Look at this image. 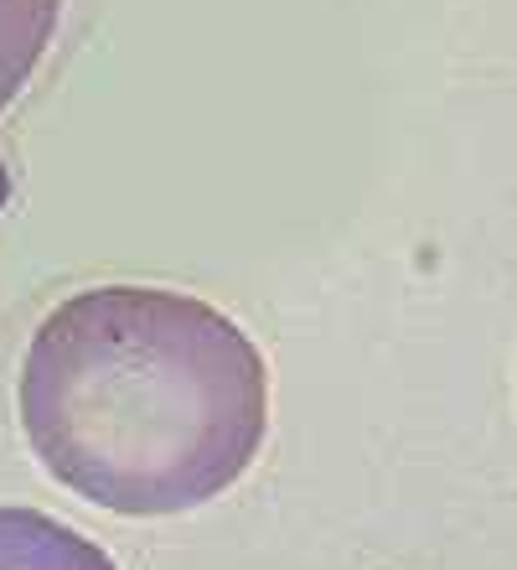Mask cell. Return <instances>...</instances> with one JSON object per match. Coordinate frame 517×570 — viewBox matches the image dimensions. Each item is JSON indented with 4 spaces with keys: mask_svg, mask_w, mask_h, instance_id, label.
<instances>
[{
    "mask_svg": "<svg viewBox=\"0 0 517 570\" xmlns=\"http://www.w3.org/2000/svg\"><path fill=\"white\" fill-rule=\"evenodd\" d=\"M21 431L73 498L171 519L222 498L269 431V368L212 301L166 285H89L37 322Z\"/></svg>",
    "mask_w": 517,
    "mask_h": 570,
    "instance_id": "cell-1",
    "label": "cell"
},
{
    "mask_svg": "<svg viewBox=\"0 0 517 570\" xmlns=\"http://www.w3.org/2000/svg\"><path fill=\"white\" fill-rule=\"evenodd\" d=\"M0 570H119L89 534L42 509H0Z\"/></svg>",
    "mask_w": 517,
    "mask_h": 570,
    "instance_id": "cell-2",
    "label": "cell"
},
{
    "mask_svg": "<svg viewBox=\"0 0 517 570\" xmlns=\"http://www.w3.org/2000/svg\"><path fill=\"white\" fill-rule=\"evenodd\" d=\"M58 16L62 0H0V109L37 73V62L58 31Z\"/></svg>",
    "mask_w": 517,
    "mask_h": 570,
    "instance_id": "cell-3",
    "label": "cell"
},
{
    "mask_svg": "<svg viewBox=\"0 0 517 570\" xmlns=\"http://www.w3.org/2000/svg\"><path fill=\"white\" fill-rule=\"evenodd\" d=\"M11 203V171H6V161H0V208Z\"/></svg>",
    "mask_w": 517,
    "mask_h": 570,
    "instance_id": "cell-4",
    "label": "cell"
}]
</instances>
